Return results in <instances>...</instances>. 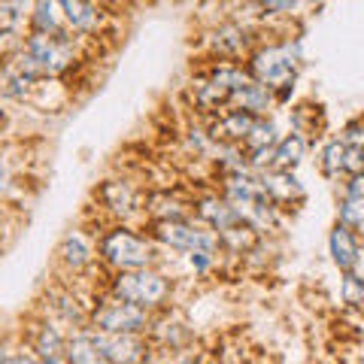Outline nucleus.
Listing matches in <instances>:
<instances>
[{
  "label": "nucleus",
  "instance_id": "obj_34",
  "mask_svg": "<svg viewBox=\"0 0 364 364\" xmlns=\"http://www.w3.org/2000/svg\"><path fill=\"white\" fill-rule=\"evenodd\" d=\"M4 358H6V352H4V346H0V364H4Z\"/></svg>",
  "mask_w": 364,
  "mask_h": 364
},
{
  "label": "nucleus",
  "instance_id": "obj_8",
  "mask_svg": "<svg viewBox=\"0 0 364 364\" xmlns=\"http://www.w3.org/2000/svg\"><path fill=\"white\" fill-rule=\"evenodd\" d=\"M255 124V116L246 109H225L219 112V119H213L210 124V136L213 143H225V146H243L249 131H252Z\"/></svg>",
  "mask_w": 364,
  "mask_h": 364
},
{
  "label": "nucleus",
  "instance_id": "obj_19",
  "mask_svg": "<svg viewBox=\"0 0 364 364\" xmlns=\"http://www.w3.org/2000/svg\"><path fill=\"white\" fill-rule=\"evenodd\" d=\"M306 152V140L301 134H289L277 143V152H273V170H294L304 161Z\"/></svg>",
  "mask_w": 364,
  "mask_h": 364
},
{
  "label": "nucleus",
  "instance_id": "obj_28",
  "mask_svg": "<svg viewBox=\"0 0 364 364\" xmlns=\"http://www.w3.org/2000/svg\"><path fill=\"white\" fill-rule=\"evenodd\" d=\"M301 0H258V6L264 9L267 16H289Z\"/></svg>",
  "mask_w": 364,
  "mask_h": 364
},
{
  "label": "nucleus",
  "instance_id": "obj_15",
  "mask_svg": "<svg viewBox=\"0 0 364 364\" xmlns=\"http://www.w3.org/2000/svg\"><path fill=\"white\" fill-rule=\"evenodd\" d=\"M273 100H277L273 88L261 85V82H255V79H252L246 88H240L231 97V104H234V109H246V112H252L255 119H264L270 112V107H273Z\"/></svg>",
  "mask_w": 364,
  "mask_h": 364
},
{
  "label": "nucleus",
  "instance_id": "obj_32",
  "mask_svg": "<svg viewBox=\"0 0 364 364\" xmlns=\"http://www.w3.org/2000/svg\"><path fill=\"white\" fill-rule=\"evenodd\" d=\"M33 364H64V361H49V358H37Z\"/></svg>",
  "mask_w": 364,
  "mask_h": 364
},
{
  "label": "nucleus",
  "instance_id": "obj_23",
  "mask_svg": "<svg viewBox=\"0 0 364 364\" xmlns=\"http://www.w3.org/2000/svg\"><path fill=\"white\" fill-rule=\"evenodd\" d=\"M343 158H346V143L343 140H331L322 149V170L328 176H340L343 173Z\"/></svg>",
  "mask_w": 364,
  "mask_h": 364
},
{
  "label": "nucleus",
  "instance_id": "obj_27",
  "mask_svg": "<svg viewBox=\"0 0 364 364\" xmlns=\"http://www.w3.org/2000/svg\"><path fill=\"white\" fill-rule=\"evenodd\" d=\"M343 173L355 176V173H364V149L358 146H346V158H343Z\"/></svg>",
  "mask_w": 364,
  "mask_h": 364
},
{
  "label": "nucleus",
  "instance_id": "obj_25",
  "mask_svg": "<svg viewBox=\"0 0 364 364\" xmlns=\"http://www.w3.org/2000/svg\"><path fill=\"white\" fill-rule=\"evenodd\" d=\"M340 298H343V304H349V306H364V277L346 270L343 282H340Z\"/></svg>",
  "mask_w": 364,
  "mask_h": 364
},
{
  "label": "nucleus",
  "instance_id": "obj_38",
  "mask_svg": "<svg viewBox=\"0 0 364 364\" xmlns=\"http://www.w3.org/2000/svg\"><path fill=\"white\" fill-rule=\"evenodd\" d=\"M0 222H4V207H0Z\"/></svg>",
  "mask_w": 364,
  "mask_h": 364
},
{
  "label": "nucleus",
  "instance_id": "obj_20",
  "mask_svg": "<svg viewBox=\"0 0 364 364\" xmlns=\"http://www.w3.org/2000/svg\"><path fill=\"white\" fill-rule=\"evenodd\" d=\"M215 234H219V243L225 249H231V252H237V255H243V252H249V249H255V243H258V231H255V228H249L246 222H237L231 228H222V231H215Z\"/></svg>",
  "mask_w": 364,
  "mask_h": 364
},
{
  "label": "nucleus",
  "instance_id": "obj_37",
  "mask_svg": "<svg viewBox=\"0 0 364 364\" xmlns=\"http://www.w3.org/2000/svg\"><path fill=\"white\" fill-rule=\"evenodd\" d=\"M0 173H4V158H0Z\"/></svg>",
  "mask_w": 364,
  "mask_h": 364
},
{
  "label": "nucleus",
  "instance_id": "obj_30",
  "mask_svg": "<svg viewBox=\"0 0 364 364\" xmlns=\"http://www.w3.org/2000/svg\"><path fill=\"white\" fill-rule=\"evenodd\" d=\"M346 198H364V173L349 176V182H346Z\"/></svg>",
  "mask_w": 364,
  "mask_h": 364
},
{
  "label": "nucleus",
  "instance_id": "obj_24",
  "mask_svg": "<svg viewBox=\"0 0 364 364\" xmlns=\"http://www.w3.org/2000/svg\"><path fill=\"white\" fill-rule=\"evenodd\" d=\"M215 49H219L222 55H237L246 49V33L240 28H222L219 33H215Z\"/></svg>",
  "mask_w": 364,
  "mask_h": 364
},
{
  "label": "nucleus",
  "instance_id": "obj_6",
  "mask_svg": "<svg viewBox=\"0 0 364 364\" xmlns=\"http://www.w3.org/2000/svg\"><path fill=\"white\" fill-rule=\"evenodd\" d=\"M152 240L161 243L167 249H176V252H195V249H210L215 252L219 243V234L213 231H200L198 225H191L188 219H164V222H152Z\"/></svg>",
  "mask_w": 364,
  "mask_h": 364
},
{
  "label": "nucleus",
  "instance_id": "obj_17",
  "mask_svg": "<svg viewBox=\"0 0 364 364\" xmlns=\"http://www.w3.org/2000/svg\"><path fill=\"white\" fill-rule=\"evenodd\" d=\"M33 355L37 358H49V361H64V349H67V337L58 331L55 325L43 322L33 331Z\"/></svg>",
  "mask_w": 364,
  "mask_h": 364
},
{
  "label": "nucleus",
  "instance_id": "obj_31",
  "mask_svg": "<svg viewBox=\"0 0 364 364\" xmlns=\"http://www.w3.org/2000/svg\"><path fill=\"white\" fill-rule=\"evenodd\" d=\"M37 355H28V352H16V355H6L4 364H33Z\"/></svg>",
  "mask_w": 364,
  "mask_h": 364
},
{
  "label": "nucleus",
  "instance_id": "obj_5",
  "mask_svg": "<svg viewBox=\"0 0 364 364\" xmlns=\"http://www.w3.org/2000/svg\"><path fill=\"white\" fill-rule=\"evenodd\" d=\"M88 325L100 334H143L152 325V310L112 298L107 304H100L97 310H91Z\"/></svg>",
  "mask_w": 364,
  "mask_h": 364
},
{
  "label": "nucleus",
  "instance_id": "obj_39",
  "mask_svg": "<svg viewBox=\"0 0 364 364\" xmlns=\"http://www.w3.org/2000/svg\"><path fill=\"white\" fill-rule=\"evenodd\" d=\"M313 4H318V0H313Z\"/></svg>",
  "mask_w": 364,
  "mask_h": 364
},
{
  "label": "nucleus",
  "instance_id": "obj_14",
  "mask_svg": "<svg viewBox=\"0 0 364 364\" xmlns=\"http://www.w3.org/2000/svg\"><path fill=\"white\" fill-rule=\"evenodd\" d=\"M195 213L200 222H207L213 231H222V228H231L240 222V215H237L234 203L225 200V198H215V195H207L195 203Z\"/></svg>",
  "mask_w": 364,
  "mask_h": 364
},
{
  "label": "nucleus",
  "instance_id": "obj_1",
  "mask_svg": "<svg viewBox=\"0 0 364 364\" xmlns=\"http://www.w3.org/2000/svg\"><path fill=\"white\" fill-rule=\"evenodd\" d=\"M100 258L107 261L112 270H140V267H152L155 261V246L152 240L134 234L131 228H109L97 243Z\"/></svg>",
  "mask_w": 364,
  "mask_h": 364
},
{
  "label": "nucleus",
  "instance_id": "obj_3",
  "mask_svg": "<svg viewBox=\"0 0 364 364\" xmlns=\"http://www.w3.org/2000/svg\"><path fill=\"white\" fill-rule=\"evenodd\" d=\"M112 298L128 301L136 306H146V310H155L170 298V279L161 277L152 267H140V270H116L112 277Z\"/></svg>",
  "mask_w": 364,
  "mask_h": 364
},
{
  "label": "nucleus",
  "instance_id": "obj_21",
  "mask_svg": "<svg viewBox=\"0 0 364 364\" xmlns=\"http://www.w3.org/2000/svg\"><path fill=\"white\" fill-rule=\"evenodd\" d=\"M146 213L152 215V222H164V219H186V207L170 198L167 191H155V195L146 198Z\"/></svg>",
  "mask_w": 364,
  "mask_h": 364
},
{
  "label": "nucleus",
  "instance_id": "obj_13",
  "mask_svg": "<svg viewBox=\"0 0 364 364\" xmlns=\"http://www.w3.org/2000/svg\"><path fill=\"white\" fill-rule=\"evenodd\" d=\"M58 258L67 270H85L95 261V243L82 231H70L64 234V240L58 246Z\"/></svg>",
  "mask_w": 364,
  "mask_h": 364
},
{
  "label": "nucleus",
  "instance_id": "obj_29",
  "mask_svg": "<svg viewBox=\"0 0 364 364\" xmlns=\"http://www.w3.org/2000/svg\"><path fill=\"white\" fill-rule=\"evenodd\" d=\"M340 140H343L346 146H358V149H364V122H352L349 128L340 134Z\"/></svg>",
  "mask_w": 364,
  "mask_h": 364
},
{
  "label": "nucleus",
  "instance_id": "obj_9",
  "mask_svg": "<svg viewBox=\"0 0 364 364\" xmlns=\"http://www.w3.org/2000/svg\"><path fill=\"white\" fill-rule=\"evenodd\" d=\"M261 179V188L273 203H291V200H301L304 198V186L298 182V176L291 170H264L258 173Z\"/></svg>",
  "mask_w": 364,
  "mask_h": 364
},
{
  "label": "nucleus",
  "instance_id": "obj_10",
  "mask_svg": "<svg viewBox=\"0 0 364 364\" xmlns=\"http://www.w3.org/2000/svg\"><path fill=\"white\" fill-rule=\"evenodd\" d=\"M61 9L67 18V31L82 33V37L100 31V6L95 0H61Z\"/></svg>",
  "mask_w": 364,
  "mask_h": 364
},
{
  "label": "nucleus",
  "instance_id": "obj_16",
  "mask_svg": "<svg viewBox=\"0 0 364 364\" xmlns=\"http://www.w3.org/2000/svg\"><path fill=\"white\" fill-rule=\"evenodd\" d=\"M64 361L67 364H109L100 352L97 340H95V331H79L73 337H67V349H64Z\"/></svg>",
  "mask_w": 364,
  "mask_h": 364
},
{
  "label": "nucleus",
  "instance_id": "obj_18",
  "mask_svg": "<svg viewBox=\"0 0 364 364\" xmlns=\"http://www.w3.org/2000/svg\"><path fill=\"white\" fill-rule=\"evenodd\" d=\"M31 25H33V31H40V33H64L67 31V18H64L61 0H37V4H33Z\"/></svg>",
  "mask_w": 364,
  "mask_h": 364
},
{
  "label": "nucleus",
  "instance_id": "obj_35",
  "mask_svg": "<svg viewBox=\"0 0 364 364\" xmlns=\"http://www.w3.org/2000/svg\"><path fill=\"white\" fill-rule=\"evenodd\" d=\"M0 131H4V109H0Z\"/></svg>",
  "mask_w": 364,
  "mask_h": 364
},
{
  "label": "nucleus",
  "instance_id": "obj_22",
  "mask_svg": "<svg viewBox=\"0 0 364 364\" xmlns=\"http://www.w3.org/2000/svg\"><path fill=\"white\" fill-rule=\"evenodd\" d=\"M277 143H279L277 140V124L267 122V119H255L252 131H249L243 146L249 152H255V149H267V146H277Z\"/></svg>",
  "mask_w": 364,
  "mask_h": 364
},
{
  "label": "nucleus",
  "instance_id": "obj_12",
  "mask_svg": "<svg viewBox=\"0 0 364 364\" xmlns=\"http://www.w3.org/2000/svg\"><path fill=\"white\" fill-rule=\"evenodd\" d=\"M100 200H104L107 210L112 215H119V219H131L134 213H140V198H136V191L122 179L104 182V188H100Z\"/></svg>",
  "mask_w": 364,
  "mask_h": 364
},
{
  "label": "nucleus",
  "instance_id": "obj_36",
  "mask_svg": "<svg viewBox=\"0 0 364 364\" xmlns=\"http://www.w3.org/2000/svg\"><path fill=\"white\" fill-rule=\"evenodd\" d=\"M149 364H170V361H149Z\"/></svg>",
  "mask_w": 364,
  "mask_h": 364
},
{
  "label": "nucleus",
  "instance_id": "obj_11",
  "mask_svg": "<svg viewBox=\"0 0 364 364\" xmlns=\"http://www.w3.org/2000/svg\"><path fill=\"white\" fill-rule=\"evenodd\" d=\"M328 249H331V258L340 270H355V264L361 261V246H358L355 231L340 222L334 225L331 237H328Z\"/></svg>",
  "mask_w": 364,
  "mask_h": 364
},
{
  "label": "nucleus",
  "instance_id": "obj_7",
  "mask_svg": "<svg viewBox=\"0 0 364 364\" xmlns=\"http://www.w3.org/2000/svg\"><path fill=\"white\" fill-rule=\"evenodd\" d=\"M95 331V328H91ZM95 340L104 358L109 364H143L149 349H146V340L140 334H100L95 331Z\"/></svg>",
  "mask_w": 364,
  "mask_h": 364
},
{
  "label": "nucleus",
  "instance_id": "obj_33",
  "mask_svg": "<svg viewBox=\"0 0 364 364\" xmlns=\"http://www.w3.org/2000/svg\"><path fill=\"white\" fill-rule=\"evenodd\" d=\"M176 364H198L195 358H182V361H176Z\"/></svg>",
  "mask_w": 364,
  "mask_h": 364
},
{
  "label": "nucleus",
  "instance_id": "obj_4",
  "mask_svg": "<svg viewBox=\"0 0 364 364\" xmlns=\"http://www.w3.org/2000/svg\"><path fill=\"white\" fill-rule=\"evenodd\" d=\"M33 61L40 64V70L46 79H58L61 73H67L76 61V49H73V40L70 33H40L33 31L31 37L21 46Z\"/></svg>",
  "mask_w": 364,
  "mask_h": 364
},
{
  "label": "nucleus",
  "instance_id": "obj_2",
  "mask_svg": "<svg viewBox=\"0 0 364 364\" xmlns=\"http://www.w3.org/2000/svg\"><path fill=\"white\" fill-rule=\"evenodd\" d=\"M298 61H301V46L298 43L264 46V49L252 52V58H249V76H252L255 82L273 88V95H277L279 88H289L294 82Z\"/></svg>",
  "mask_w": 364,
  "mask_h": 364
},
{
  "label": "nucleus",
  "instance_id": "obj_26",
  "mask_svg": "<svg viewBox=\"0 0 364 364\" xmlns=\"http://www.w3.org/2000/svg\"><path fill=\"white\" fill-rule=\"evenodd\" d=\"M340 225L352 228V231L364 228V198H343V203H340Z\"/></svg>",
  "mask_w": 364,
  "mask_h": 364
}]
</instances>
